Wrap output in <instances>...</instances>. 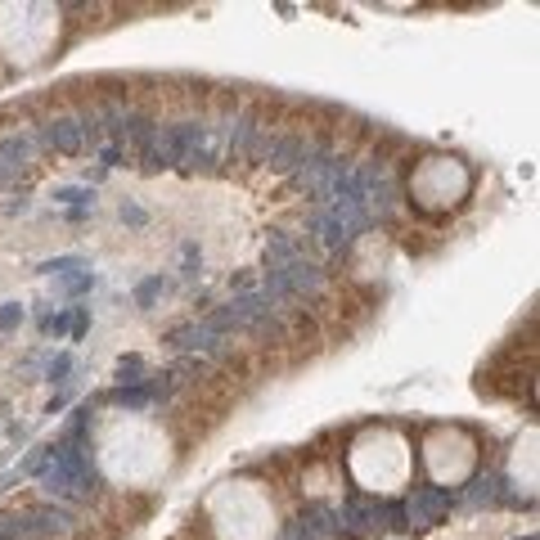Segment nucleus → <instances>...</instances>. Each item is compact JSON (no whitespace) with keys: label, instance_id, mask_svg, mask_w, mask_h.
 Here are the masks:
<instances>
[{"label":"nucleus","instance_id":"6","mask_svg":"<svg viewBox=\"0 0 540 540\" xmlns=\"http://www.w3.org/2000/svg\"><path fill=\"white\" fill-rule=\"evenodd\" d=\"M41 140L50 144L54 153H81L86 149V131H81V117H50L41 127Z\"/></svg>","mask_w":540,"mask_h":540},{"label":"nucleus","instance_id":"11","mask_svg":"<svg viewBox=\"0 0 540 540\" xmlns=\"http://www.w3.org/2000/svg\"><path fill=\"white\" fill-rule=\"evenodd\" d=\"M495 500H505V482H500V477H482V482L469 491V505H495Z\"/></svg>","mask_w":540,"mask_h":540},{"label":"nucleus","instance_id":"13","mask_svg":"<svg viewBox=\"0 0 540 540\" xmlns=\"http://www.w3.org/2000/svg\"><path fill=\"white\" fill-rule=\"evenodd\" d=\"M90 284H95L90 270H81V275H68L64 279V293H68V298H77V293H90Z\"/></svg>","mask_w":540,"mask_h":540},{"label":"nucleus","instance_id":"15","mask_svg":"<svg viewBox=\"0 0 540 540\" xmlns=\"http://www.w3.org/2000/svg\"><path fill=\"white\" fill-rule=\"evenodd\" d=\"M18 324H23V306L5 302V306H0V329H18Z\"/></svg>","mask_w":540,"mask_h":540},{"label":"nucleus","instance_id":"4","mask_svg":"<svg viewBox=\"0 0 540 540\" xmlns=\"http://www.w3.org/2000/svg\"><path fill=\"white\" fill-rule=\"evenodd\" d=\"M266 144H270V135L257 117H239L225 127V153L230 158H266Z\"/></svg>","mask_w":540,"mask_h":540},{"label":"nucleus","instance_id":"2","mask_svg":"<svg viewBox=\"0 0 540 540\" xmlns=\"http://www.w3.org/2000/svg\"><path fill=\"white\" fill-rule=\"evenodd\" d=\"M324 149L315 140H302V135H270L266 144V163H275L279 171H306Z\"/></svg>","mask_w":540,"mask_h":540},{"label":"nucleus","instance_id":"7","mask_svg":"<svg viewBox=\"0 0 540 540\" xmlns=\"http://www.w3.org/2000/svg\"><path fill=\"white\" fill-rule=\"evenodd\" d=\"M68 522L72 518L64 509H32V513H23L9 532H18V536H54V532H68Z\"/></svg>","mask_w":540,"mask_h":540},{"label":"nucleus","instance_id":"17","mask_svg":"<svg viewBox=\"0 0 540 540\" xmlns=\"http://www.w3.org/2000/svg\"><path fill=\"white\" fill-rule=\"evenodd\" d=\"M41 329H45V334H68V315H64V311H59V315H45Z\"/></svg>","mask_w":540,"mask_h":540},{"label":"nucleus","instance_id":"3","mask_svg":"<svg viewBox=\"0 0 540 540\" xmlns=\"http://www.w3.org/2000/svg\"><path fill=\"white\" fill-rule=\"evenodd\" d=\"M320 266H311L302 257V262H293L284 270H270V279H266V298L275 293V298H298V293H311V288H320Z\"/></svg>","mask_w":540,"mask_h":540},{"label":"nucleus","instance_id":"12","mask_svg":"<svg viewBox=\"0 0 540 540\" xmlns=\"http://www.w3.org/2000/svg\"><path fill=\"white\" fill-rule=\"evenodd\" d=\"M163 293H167V279H163V275H153V279H144V284L135 288V302H140V306H149V302L163 298Z\"/></svg>","mask_w":540,"mask_h":540},{"label":"nucleus","instance_id":"5","mask_svg":"<svg viewBox=\"0 0 540 540\" xmlns=\"http://www.w3.org/2000/svg\"><path fill=\"white\" fill-rule=\"evenodd\" d=\"M450 509V495L446 491H437V486H419L410 500H405V518H410L414 527H433L441 522V513Z\"/></svg>","mask_w":540,"mask_h":540},{"label":"nucleus","instance_id":"14","mask_svg":"<svg viewBox=\"0 0 540 540\" xmlns=\"http://www.w3.org/2000/svg\"><path fill=\"white\" fill-rule=\"evenodd\" d=\"M54 199H59V203H90V207H95V194H90V189H77V185L54 189Z\"/></svg>","mask_w":540,"mask_h":540},{"label":"nucleus","instance_id":"19","mask_svg":"<svg viewBox=\"0 0 540 540\" xmlns=\"http://www.w3.org/2000/svg\"><path fill=\"white\" fill-rule=\"evenodd\" d=\"M0 540H5V536H0Z\"/></svg>","mask_w":540,"mask_h":540},{"label":"nucleus","instance_id":"8","mask_svg":"<svg viewBox=\"0 0 540 540\" xmlns=\"http://www.w3.org/2000/svg\"><path fill=\"white\" fill-rule=\"evenodd\" d=\"M36 153V135H28V131H18V135H5L0 140V185H5L14 171L28 163V158Z\"/></svg>","mask_w":540,"mask_h":540},{"label":"nucleus","instance_id":"9","mask_svg":"<svg viewBox=\"0 0 540 540\" xmlns=\"http://www.w3.org/2000/svg\"><path fill=\"white\" fill-rule=\"evenodd\" d=\"M347 527H356V532H374V527H383V518H397V509H383V505H374V500H347L338 513Z\"/></svg>","mask_w":540,"mask_h":540},{"label":"nucleus","instance_id":"18","mask_svg":"<svg viewBox=\"0 0 540 540\" xmlns=\"http://www.w3.org/2000/svg\"><path fill=\"white\" fill-rule=\"evenodd\" d=\"M135 374H144L140 356H131V360H122V378H127V383H140V378H135Z\"/></svg>","mask_w":540,"mask_h":540},{"label":"nucleus","instance_id":"1","mask_svg":"<svg viewBox=\"0 0 540 540\" xmlns=\"http://www.w3.org/2000/svg\"><path fill=\"white\" fill-rule=\"evenodd\" d=\"M370 225V212L356 203H324L320 212L311 216V235L324 243V248H347V243Z\"/></svg>","mask_w":540,"mask_h":540},{"label":"nucleus","instance_id":"16","mask_svg":"<svg viewBox=\"0 0 540 540\" xmlns=\"http://www.w3.org/2000/svg\"><path fill=\"white\" fill-rule=\"evenodd\" d=\"M122 221L135 225V230H144V225H149V212H144V207H135V203H127V207H122Z\"/></svg>","mask_w":540,"mask_h":540},{"label":"nucleus","instance_id":"10","mask_svg":"<svg viewBox=\"0 0 540 540\" xmlns=\"http://www.w3.org/2000/svg\"><path fill=\"white\" fill-rule=\"evenodd\" d=\"M293 262H302V239L298 235H270V243H266V266L270 270H284Z\"/></svg>","mask_w":540,"mask_h":540}]
</instances>
